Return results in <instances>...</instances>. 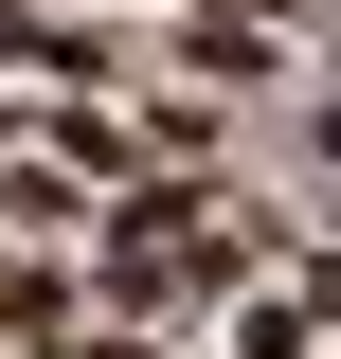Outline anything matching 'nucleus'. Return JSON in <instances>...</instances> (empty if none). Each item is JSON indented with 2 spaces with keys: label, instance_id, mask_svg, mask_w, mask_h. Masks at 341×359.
<instances>
[{
  "label": "nucleus",
  "instance_id": "obj_4",
  "mask_svg": "<svg viewBox=\"0 0 341 359\" xmlns=\"http://www.w3.org/2000/svg\"><path fill=\"white\" fill-rule=\"evenodd\" d=\"M305 162H323V180H341V72H323V90H305Z\"/></svg>",
  "mask_w": 341,
  "mask_h": 359
},
{
  "label": "nucleus",
  "instance_id": "obj_5",
  "mask_svg": "<svg viewBox=\"0 0 341 359\" xmlns=\"http://www.w3.org/2000/svg\"><path fill=\"white\" fill-rule=\"evenodd\" d=\"M305 36H323V72H341V0H323V18H305Z\"/></svg>",
  "mask_w": 341,
  "mask_h": 359
},
{
  "label": "nucleus",
  "instance_id": "obj_1",
  "mask_svg": "<svg viewBox=\"0 0 341 359\" xmlns=\"http://www.w3.org/2000/svg\"><path fill=\"white\" fill-rule=\"evenodd\" d=\"M180 18V72L215 90V108H269V90H288V36H269L252 0H162Z\"/></svg>",
  "mask_w": 341,
  "mask_h": 359
},
{
  "label": "nucleus",
  "instance_id": "obj_2",
  "mask_svg": "<svg viewBox=\"0 0 341 359\" xmlns=\"http://www.w3.org/2000/svg\"><path fill=\"white\" fill-rule=\"evenodd\" d=\"M0 233H36V252H90V180L54 162V144H18V162H0Z\"/></svg>",
  "mask_w": 341,
  "mask_h": 359
},
{
  "label": "nucleus",
  "instance_id": "obj_3",
  "mask_svg": "<svg viewBox=\"0 0 341 359\" xmlns=\"http://www.w3.org/2000/svg\"><path fill=\"white\" fill-rule=\"evenodd\" d=\"M126 144H144V162H215L234 108H215V90H162V108H126Z\"/></svg>",
  "mask_w": 341,
  "mask_h": 359
}]
</instances>
